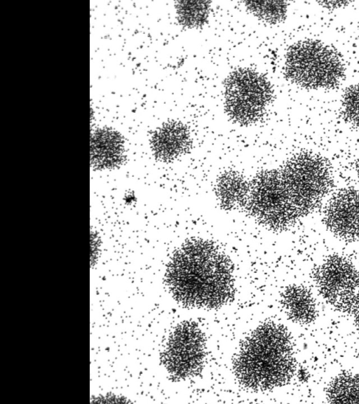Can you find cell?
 Wrapping results in <instances>:
<instances>
[{"instance_id":"1","label":"cell","mask_w":359,"mask_h":404,"mask_svg":"<svg viewBox=\"0 0 359 404\" xmlns=\"http://www.w3.org/2000/svg\"><path fill=\"white\" fill-rule=\"evenodd\" d=\"M332 184L328 162L302 152L280 168L263 170L249 179L226 170L217 178L214 190L222 209L239 210L269 229L282 231L311 213Z\"/></svg>"},{"instance_id":"2","label":"cell","mask_w":359,"mask_h":404,"mask_svg":"<svg viewBox=\"0 0 359 404\" xmlns=\"http://www.w3.org/2000/svg\"><path fill=\"white\" fill-rule=\"evenodd\" d=\"M165 281L179 302L217 308L233 295V266L214 243L193 238L173 253L167 266Z\"/></svg>"},{"instance_id":"3","label":"cell","mask_w":359,"mask_h":404,"mask_svg":"<svg viewBox=\"0 0 359 404\" xmlns=\"http://www.w3.org/2000/svg\"><path fill=\"white\" fill-rule=\"evenodd\" d=\"M233 370L239 382L251 389L265 390L287 384L296 361L287 330L273 323L259 326L241 346Z\"/></svg>"},{"instance_id":"4","label":"cell","mask_w":359,"mask_h":404,"mask_svg":"<svg viewBox=\"0 0 359 404\" xmlns=\"http://www.w3.org/2000/svg\"><path fill=\"white\" fill-rule=\"evenodd\" d=\"M344 74V67L340 58L320 41H298L287 51L285 74L292 82L305 88H334Z\"/></svg>"},{"instance_id":"5","label":"cell","mask_w":359,"mask_h":404,"mask_svg":"<svg viewBox=\"0 0 359 404\" xmlns=\"http://www.w3.org/2000/svg\"><path fill=\"white\" fill-rule=\"evenodd\" d=\"M320 295L335 310L349 316L359 331V271L346 257L328 256L313 272Z\"/></svg>"},{"instance_id":"6","label":"cell","mask_w":359,"mask_h":404,"mask_svg":"<svg viewBox=\"0 0 359 404\" xmlns=\"http://www.w3.org/2000/svg\"><path fill=\"white\" fill-rule=\"evenodd\" d=\"M271 97L269 82L252 69H237L225 80V110L228 116L240 125H249L260 119Z\"/></svg>"},{"instance_id":"7","label":"cell","mask_w":359,"mask_h":404,"mask_svg":"<svg viewBox=\"0 0 359 404\" xmlns=\"http://www.w3.org/2000/svg\"><path fill=\"white\" fill-rule=\"evenodd\" d=\"M205 350L204 336L198 325L192 321H184L170 334L161 359L173 379H185L201 370Z\"/></svg>"},{"instance_id":"8","label":"cell","mask_w":359,"mask_h":404,"mask_svg":"<svg viewBox=\"0 0 359 404\" xmlns=\"http://www.w3.org/2000/svg\"><path fill=\"white\" fill-rule=\"evenodd\" d=\"M323 222L334 236L345 240L359 238V191L351 187L340 189L329 201Z\"/></svg>"},{"instance_id":"9","label":"cell","mask_w":359,"mask_h":404,"mask_svg":"<svg viewBox=\"0 0 359 404\" xmlns=\"http://www.w3.org/2000/svg\"><path fill=\"white\" fill-rule=\"evenodd\" d=\"M191 145L189 128L180 121L163 123L151 138L152 152L158 160L170 162L187 153Z\"/></svg>"},{"instance_id":"10","label":"cell","mask_w":359,"mask_h":404,"mask_svg":"<svg viewBox=\"0 0 359 404\" xmlns=\"http://www.w3.org/2000/svg\"><path fill=\"white\" fill-rule=\"evenodd\" d=\"M122 137L110 128H100L94 132L90 141V162L96 169L118 167L124 160Z\"/></svg>"},{"instance_id":"11","label":"cell","mask_w":359,"mask_h":404,"mask_svg":"<svg viewBox=\"0 0 359 404\" xmlns=\"http://www.w3.org/2000/svg\"><path fill=\"white\" fill-rule=\"evenodd\" d=\"M281 303L293 321L309 325L318 317V309L311 292L304 285H290L281 294Z\"/></svg>"},{"instance_id":"12","label":"cell","mask_w":359,"mask_h":404,"mask_svg":"<svg viewBox=\"0 0 359 404\" xmlns=\"http://www.w3.org/2000/svg\"><path fill=\"white\" fill-rule=\"evenodd\" d=\"M326 397L331 403H359V372L336 376L326 389Z\"/></svg>"},{"instance_id":"13","label":"cell","mask_w":359,"mask_h":404,"mask_svg":"<svg viewBox=\"0 0 359 404\" xmlns=\"http://www.w3.org/2000/svg\"><path fill=\"white\" fill-rule=\"evenodd\" d=\"M210 1H177L175 9L178 22L184 27L198 28L208 21Z\"/></svg>"},{"instance_id":"14","label":"cell","mask_w":359,"mask_h":404,"mask_svg":"<svg viewBox=\"0 0 359 404\" xmlns=\"http://www.w3.org/2000/svg\"><path fill=\"white\" fill-rule=\"evenodd\" d=\"M245 7L259 20L276 24L286 17L287 4L284 1H247Z\"/></svg>"},{"instance_id":"15","label":"cell","mask_w":359,"mask_h":404,"mask_svg":"<svg viewBox=\"0 0 359 404\" xmlns=\"http://www.w3.org/2000/svg\"><path fill=\"white\" fill-rule=\"evenodd\" d=\"M341 105L344 119L359 128V83L346 88L343 95Z\"/></svg>"},{"instance_id":"16","label":"cell","mask_w":359,"mask_h":404,"mask_svg":"<svg viewBox=\"0 0 359 404\" xmlns=\"http://www.w3.org/2000/svg\"><path fill=\"white\" fill-rule=\"evenodd\" d=\"M322 6L328 8H336L349 4L347 1H323L318 2Z\"/></svg>"},{"instance_id":"17","label":"cell","mask_w":359,"mask_h":404,"mask_svg":"<svg viewBox=\"0 0 359 404\" xmlns=\"http://www.w3.org/2000/svg\"><path fill=\"white\" fill-rule=\"evenodd\" d=\"M355 169H356V172H357V175H358V180H359V159L356 161Z\"/></svg>"}]
</instances>
